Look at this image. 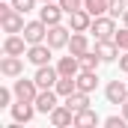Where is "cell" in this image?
Listing matches in <instances>:
<instances>
[{
    "label": "cell",
    "instance_id": "cell-25",
    "mask_svg": "<svg viewBox=\"0 0 128 128\" xmlns=\"http://www.w3.org/2000/svg\"><path fill=\"white\" fill-rule=\"evenodd\" d=\"M125 9H128V0H107V15L119 18V15H125Z\"/></svg>",
    "mask_w": 128,
    "mask_h": 128
},
{
    "label": "cell",
    "instance_id": "cell-19",
    "mask_svg": "<svg viewBox=\"0 0 128 128\" xmlns=\"http://www.w3.org/2000/svg\"><path fill=\"white\" fill-rule=\"evenodd\" d=\"M98 122H104V119L98 116L92 107H84V110L74 113V128H92V125H98Z\"/></svg>",
    "mask_w": 128,
    "mask_h": 128
},
{
    "label": "cell",
    "instance_id": "cell-33",
    "mask_svg": "<svg viewBox=\"0 0 128 128\" xmlns=\"http://www.w3.org/2000/svg\"><path fill=\"white\" fill-rule=\"evenodd\" d=\"M122 21H125V27H128V9H125V15H122Z\"/></svg>",
    "mask_w": 128,
    "mask_h": 128
},
{
    "label": "cell",
    "instance_id": "cell-2",
    "mask_svg": "<svg viewBox=\"0 0 128 128\" xmlns=\"http://www.w3.org/2000/svg\"><path fill=\"white\" fill-rule=\"evenodd\" d=\"M27 63L30 66H48L51 63V57H54V48L48 45V42H39V45H30L27 48Z\"/></svg>",
    "mask_w": 128,
    "mask_h": 128
},
{
    "label": "cell",
    "instance_id": "cell-15",
    "mask_svg": "<svg viewBox=\"0 0 128 128\" xmlns=\"http://www.w3.org/2000/svg\"><path fill=\"white\" fill-rule=\"evenodd\" d=\"M0 24H3V33H24V27H27L24 12H18V9H12L9 15H3Z\"/></svg>",
    "mask_w": 128,
    "mask_h": 128
},
{
    "label": "cell",
    "instance_id": "cell-18",
    "mask_svg": "<svg viewBox=\"0 0 128 128\" xmlns=\"http://www.w3.org/2000/svg\"><path fill=\"white\" fill-rule=\"evenodd\" d=\"M54 66H57V72H60V74H66V78H78V72H80V60H78L74 54H68V57H60Z\"/></svg>",
    "mask_w": 128,
    "mask_h": 128
},
{
    "label": "cell",
    "instance_id": "cell-24",
    "mask_svg": "<svg viewBox=\"0 0 128 128\" xmlns=\"http://www.w3.org/2000/svg\"><path fill=\"white\" fill-rule=\"evenodd\" d=\"M84 9H86L92 18H98V15H107V0H84Z\"/></svg>",
    "mask_w": 128,
    "mask_h": 128
},
{
    "label": "cell",
    "instance_id": "cell-20",
    "mask_svg": "<svg viewBox=\"0 0 128 128\" xmlns=\"http://www.w3.org/2000/svg\"><path fill=\"white\" fill-rule=\"evenodd\" d=\"M96 86H98V74H96V72H86V68H80V72H78V90L92 96V92H96Z\"/></svg>",
    "mask_w": 128,
    "mask_h": 128
},
{
    "label": "cell",
    "instance_id": "cell-22",
    "mask_svg": "<svg viewBox=\"0 0 128 128\" xmlns=\"http://www.w3.org/2000/svg\"><path fill=\"white\" fill-rule=\"evenodd\" d=\"M57 96L60 98H66V96H72L74 90H78V78H66V74H60V80H57Z\"/></svg>",
    "mask_w": 128,
    "mask_h": 128
},
{
    "label": "cell",
    "instance_id": "cell-5",
    "mask_svg": "<svg viewBox=\"0 0 128 128\" xmlns=\"http://www.w3.org/2000/svg\"><path fill=\"white\" fill-rule=\"evenodd\" d=\"M24 60H27V57H12V54H3V60H0V74H3V78H9V80L21 78V74H24Z\"/></svg>",
    "mask_w": 128,
    "mask_h": 128
},
{
    "label": "cell",
    "instance_id": "cell-29",
    "mask_svg": "<svg viewBox=\"0 0 128 128\" xmlns=\"http://www.w3.org/2000/svg\"><path fill=\"white\" fill-rule=\"evenodd\" d=\"M113 42H116L122 51H128V27H122V30H116V33H113Z\"/></svg>",
    "mask_w": 128,
    "mask_h": 128
},
{
    "label": "cell",
    "instance_id": "cell-14",
    "mask_svg": "<svg viewBox=\"0 0 128 128\" xmlns=\"http://www.w3.org/2000/svg\"><path fill=\"white\" fill-rule=\"evenodd\" d=\"M63 6L60 3H42V9H39V18L48 24V27H54V24H63Z\"/></svg>",
    "mask_w": 128,
    "mask_h": 128
},
{
    "label": "cell",
    "instance_id": "cell-3",
    "mask_svg": "<svg viewBox=\"0 0 128 128\" xmlns=\"http://www.w3.org/2000/svg\"><path fill=\"white\" fill-rule=\"evenodd\" d=\"M33 80L39 84V90H54L57 86V80H60V72H57V66H36V74H33Z\"/></svg>",
    "mask_w": 128,
    "mask_h": 128
},
{
    "label": "cell",
    "instance_id": "cell-7",
    "mask_svg": "<svg viewBox=\"0 0 128 128\" xmlns=\"http://www.w3.org/2000/svg\"><path fill=\"white\" fill-rule=\"evenodd\" d=\"M68 39H72V27H66V24H54V27H48V45H51L54 51L68 48Z\"/></svg>",
    "mask_w": 128,
    "mask_h": 128
},
{
    "label": "cell",
    "instance_id": "cell-21",
    "mask_svg": "<svg viewBox=\"0 0 128 128\" xmlns=\"http://www.w3.org/2000/svg\"><path fill=\"white\" fill-rule=\"evenodd\" d=\"M63 101L72 107V110H74V113H78V110L90 107V92H80V90H74V92H72V96H66Z\"/></svg>",
    "mask_w": 128,
    "mask_h": 128
},
{
    "label": "cell",
    "instance_id": "cell-8",
    "mask_svg": "<svg viewBox=\"0 0 128 128\" xmlns=\"http://www.w3.org/2000/svg\"><path fill=\"white\" fill-rule=\"evenodd\" d=\"M27 39H24V33H6V39H3V54H12V57H24L27 54Z\"/></svg>",
    "mask_w": 128,
    "mask_h": 128
},
{
    "label": "cell",
    "instance_id": "cell-27",
    "mask_svg": "<svg viewBox=\"0 0 128 128\" xmlns=\"http://www.w3.org/2000/svg\"><path fill=\"white\" fill-rule=\"evenodd\" d=\"M36 3H39V0H12V6H15L18 12H24V15L36 9Z\"/></svg>",
    "mask_w": 128,
    "mask_h": 128
},
{
    "label": "cell",
    "instance_id": "cell-17",
    "mask_svg": "<svg viewBox=\"0 0 128 128\" xmlns=\"http://www.w3.org/2000/svg\"><path fill=\"white\" fill-rule=\"evenodd\" d=\"M68 54H74V57H84L86 51H90V36L86 33H74L72 30V39H68V48H66Z\"/></svg>",
    "mask_w": 128,
    "mask_h": 128
},
{
    "label": "cell",
    "instance_id": "cell-30",
    "mask_svg": "<svg viewBox=\"0 0 128 128\" xmlns=\"http://www.w3.org/2000/svg\"><path fill=\"white\" fill-rule=\"evenodd\" d=\"M104 125H107V128H125L128 119H125V116H107V119H104Z\"/></svg>",
    "mask_w": 128,
    "mask_h": 128
},
{
    "label": "cell",
    "instance_id": "cell-34",
    "mask_svg": "<svg viewBox=\"0 0 128 128\" xmlns=\"http://www.w3.org/2000/svg\"><path fill=\"white\" fill-rule=\"evenodd\" d=\"M39 3H60V0H39Z\"/></svg>",
    "mask_w": 128,
    "mask_h": 128
},
{
    "label": "cell",
    "instance_id": "cell-13",
    "mask_svg": "<svg viewBox=\"0 0 128 128\" xmlns=\"http://www.w3.org/2000/svg\"><path fill=\"white\" fill-rule=\"evenodd\" d=\"M57 104H60L57 90H39V96H36V110H39V113H45V116H48Z\"/></svg>",
    "mask_w": 128,
    "mask_h": 128
},
{
    "label": "cell",
    "instance_id": "cell-16",
    "mask_svg": "<svg viewBox=\"0 0 128 128\" xmlns=\"http://www.w3.org/2000/svg\"><path fill=\"white\" fill-rule=\"evenodd\" d=\"M68 27H72L74 33H90V27H92V15H90L86 9H78V12L68 15Z\"/></svg>",
    "mask_w": 128,
    "mask_h": 128
},
{
    "label": "cell",
    "instance_id": "cell-32",
    "mask_svg": "<svg viewBox=\"0 0 128 128\" xmlns=\"http://www.w3.org/2000/svg\"><path fill=\"white\" fill-rule=\"evenodd\" d=\"M122 116L128 119V98H125V104H122Z\"/></svg>",
    "mask_w": 128,
    "mask_h": 128
},
{
    "label": "cell",
    "instance_id": "cell-28",
    "mask_svg": "<svg viewBox=\"0 0 128 128\" xmlns=\"http://www.w3.org/2000/svg\"><path fill=\"white\" fill-rule=\"evenodd\" d=\"M12 98H15V90L0 86V107H12Z\"/></svg>",
    "mask_w": 128,
    "mask_h": 128
},
{
    "label": "cell",
    "instance_id": "cell-12",
    "mask_svg": "<svg viewBox=\"0 0 128 128\" xmlns=\"http://www.w3.org/2000/svg\"><path fill=\"white\" fill-rule=\"evenodd\" d=\"M119 45L113 39H96V54L101 57V63H116L119 60Z\"/></svg>",
    "mask_w": 128,
    "mask_h": 128
},
{
    "label": "cell",
    "instance_id": "cell-6",
    "mask_svg": "<svg viewBox=\"0 0 128 128\" xmlns=\"http://www.w3.org/2000/svg\"><path fill=\"white\" fill-rule=\"evenodd\" d=\"M48 119H51L54 128H72V125H74V110L63 101V104H57V107L48 113Z\"/></svg>",
    "mask_w": 128,
    "mask_h": 128
},
{
    "label": "cell",
    "instance_id": "cell-10",
    "mask_svg": "<svg viewBox=\"0 0 128 128\" xmlns=\"http://www.w3.org/2000/svg\"><path fill=\"white\" fill-rule=\"evenodd\" d=\"M24 39H27V45L48 42V24H45L42 18H36V21H27V27H24Z\"/></svg>",
    "mask_w": 128,
    "mask_h": 128
},
{
    "label": "cell",
    "instance_id": "cell-4",
    "mask_svg": "<svg viewBox=\"0 0 128 128\" xmlns=\"http://www.w3.org/2000/svg\"><path fill=\"white\" fill-rule=\"evenodd\" d=\"M90 33H92L96 39H113V33H116V18H113V15H98V18H92Z\"/></svg>",
    "mask_w": 128,
    "mask_h": 128
},
{
    "label": "cell",
    "instance_id": "cell-1",
    "mask_svg": "<svg viewBox=\"0 0 128 128\" xmlns=\"http://www.w3.org/2000/svg\"><path fill=\"white\" fill-rule=\"evenodd\" d=\"M12 90H15V98L18 101H36V96H39V84L33 78H24V74L12 80Z\"/></svg>",
    "mask_w": 128,
    "mask_h": 128
},
{
    "label": "cell",
    "instance_id": "cell-31",
    "mask_svg": "<svg viewBox=\"0 0 128 128\" xmlns=\"http://www.w3.org/2000/svg\"><path fill=\"white\" fill-rule=\"evenodd\" d=\"M116 63H119V72H122V74H128V51H122V54H119V60H116Z\"/></svg>",
    "mask_w": 128,
    "mask_h": 128
},
{
    "label": "cell",
    "instance_id": "cell-9",
    "mask_svg": "<svg viewBox=\"0 0 128 128\" xmlns=\"http://www.w3.org/2000/svg\"><path fill=\"white\" fill-rule=\"evenodd\" d=\"M104 98H107V104L122 107L125 98H128V84H125V80H110V84L104 86Z\"/></svg>",
    "mask_w": 128,
    "mask_h": 128
},
{
    "label": "cell",
    "instance_id": "cell-23",
    "mask_svg": "<svg viewBox=\"0 0 128 128\" xmlns=\"http://www.w3.org/2000/svg\"><path fill=\"white\" fill-rule=\"evenodd\" d=\"M78 60H80V68H86V72H98V66H101V57H98L96 51H86Z\"/></svg>",
    "mask_w": 128,
    "mask_h": 128
},
{
    "label": "cell",
    "instance_id": "cell-26",
    "mask_svg": "<svg viewBox=\"0 0 128 128\" xmlns=\"http://www.w3.org/2000/svg\"><path fill=\"white\" fill-rule=\"evenodd\" d=\"M60 6H63V12H66V15H72V12L84 9V0H60Z\"/></svg>",
    "mask_w": 128,
    "mask_h": 128
},
{
    "label": "cell",
    "instance_id": "cell-11",
    "mask_svg": "<svg viewBox=\"0 0 128 128\" xmlns=\"http://www.w3.org/2000/svg\"><path fill=\"white\" fill-rule=\"evenodd\" d=\"M9 110H12V119L21 122V125L33 122V116L39 113V110H36V101H18V98H15V104H12Z\"/></svg>",
    "mask_w": 128,
    "mask_h": 128
}]
</instances>
